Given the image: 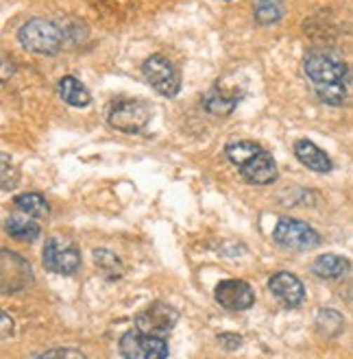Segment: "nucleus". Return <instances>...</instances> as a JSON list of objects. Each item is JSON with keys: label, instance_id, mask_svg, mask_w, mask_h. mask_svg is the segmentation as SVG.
<instances>
[{"label": "nucleus", "instance_id": "1", "mask_svg": "<svg viewBox=\"0 0 353 359\" xmlns=\"http://www.w3.org/2000/svg\"><path fill=\"white\" fill-rule=\"evenodd\" d=\"M18 39L29 53L35 55H57L64 44V35L61 29L44 18H31L29 22L22 25V29L18 31Z\"/></svg>", "mask_w": 353, "mask_h": 359}, {"label": "nucleus", "instance_id": "2", "mask_svg": "<svg viewBox=\"0 0 353 359\" xmlns=\"http://www.w3.org/2000/svg\"><path fill=\"white\" fill-rule=\"evenodd\" d=\"M153 116V104L140 98H129V100H120L109 109L107 122L112 129L120 133H138L144 126L151 122Z\"/></svg>", "mask_w": 353, "mask_h": 359}, {"label": "nucleus", "instance_id": "3", "mask_svg": "<svg viewBox=\"0 0 353 359\" xmlns=\"http://www.w3.org/2000/svg\"><path fill=\"white\" fill-rule=\"evenodd\" d=\"M142 74L149 86L166 98H173L181 90V76L171 59L164 55H151L142 63Z\"/></svg>", "mask_w": 353, "mask_h": 359}, {"label": "nucleus", "instance_id": "4", "mask_svg": "<svg viewBox=\"0 0 353 359\" xmlns=\"http://www.w3.org/2000/svg\"><path fill=\"white\" fill-rule=\"evenodd\" d=\"M118 351L127 359H164L171 353L168 344H166L161 335H151L140 329L124 333L120 337Z\"/></svg>", "mask_w": 353, "mask_h": 359}, {"label": "nucleus", "instance_id": "5", "mask_svg": "<svg viewBox=\"0 0 353 359\" xmlns=\"http://www.w3.org/2000/svg\"><path fill=\"white\" fill-rule=\"evenodd\" d=\"M273 240L290 250H312L321 244V236L317 231L295 218H279L273 231Z\"/></svg>", "mask_w": 353, "mask_h": 359}, {"label": "nucleus", "instance_id": "6", "mask_svg": "<svg viewBox=\"0 0 353 359\" xmlns=\"http://www.w3.org/2000/svg\"><path fill=\"white\" fill-rule=\"evenodd\" d=\"M303 72L312 83H336L345 81L349 74L347 63L327 50H314L309 53L303 61Z\"/></svg>", "mask_w": 353, "mask_h": 359}, {"label": "nucleus", "instance_id": "7", "mask_svg": "<svg viewBox=\"0 0 353 359\" xmlns=\"http://www.w3.org/2000/svg\"><path fill=\"white\" fill-rule=\"evenodd\" d=\"M44 268L55 274H74L81 268V252L79 248L66 238H51L44 246Z\"/></svg>", "mask_w": 353, "mask_h": 359}, {"label": "nucleus", "instance_id": "8", "mask_svg": "<svg viewBox=\"0 0 353 359\" xmlns=\"http://www.w3.org/2000/svg\"><path fill=\"white\" fill-rule=\"evenodd\" d=\"M179 323V311L168 303H151L135 316V329L151 335H168Z\"/></svg>", "mask_w": 353, "mask_h": 359}, {"label": "nucleus", "instance_id": "9", "mask_svg": "<svg viewBox=\"0 0 353 359\" xmlns=\"http://www.w3.org/2000/svg\"><path fill=\"white\" fill-rule=\"evenodd\" d=\"M214 299L220 307L229 311H244L248 307H253L255 294L246 281L242 279H227L220 281L214 290Z\"/></svg>", "mask_w": 353, "mask_h": 359}, {"label": "nucleus", "instance_id": "10", "mask_svg": "<svg viewBox=\"0 0 353 359\" xmlns=\"http://www.w3.org/2000/svg\"><path fill=\"white\" fill-rule=\"evenodd\" d=\"M268 290L273 292V297L286 305V307H297L305 299V287L299 277L290 272H277L268 279Z\"/></svg>", "mask_w": 353, "mask_h": 359}, {"label": "nucleus", "instance_id": "11", "mask_svg": "<svg viewBox=\"0 0 353 359\" xmlns=\"http://www.w3.org/2000/svg\"><path fill=\"white\" fill-rule=\"evenodd\" d=\"M238 170L244 177V181L253 183V185H268L277 179V163H275L273 155L266 153L264 149L255 157L248 159L246 163H242Z\"/></svg>", "mask_w": 353, "mask_h": 359}, {"label": "nucleus", "instance_id": "12", "mask_svg": "<svg viewBox=\"0 0 353 359\" xmlns=\"http://www.w3.org/2000/svg\"><path fill=\"white\" fill-rule=\"evenodd\" d=\"M295 157L305 168H309V170H314V172H329L331 168H334L329 155L323 149H319L314 142H309V140H299L295 144Z\"/></svg>", "mask_w": 353, "mask_h": 359}, {"label": "nucleus", "instance_id": "13", "mask_svg": "<svg viewBox=\"0 0 353 359\" xmlns=\"http://www.w3.org/2000/svg\"><path fill=\"white\" fill-rule=\"evenodd\" d=\"M57 94L66 104H70V107H79V109L88 107V104L92 102L88 88L74 76H61L57 83Z\"/></svg>", "mask_w": 353, "mask_h": 359}, {"label": "nucleus", "instance_id": "14", "mask_svg": "<svg viewBox=\"0 0 353 359\" xmlns=\"http://www.w3.org/2000/svg\"><path fill=\"white\" fill-rule=\"evenodd\" d=\"M351 270V262L336 252H327V255H319L312 264V272L321 279H340Z\"/></svg>", "mask_w": 353, "mask_h": 359}, {"label": "nucleus", "instance_id": "15", "mask_svg": "<svg viewBox=\"0 0 353 359\" xmlns=\"http://www.w3.org/2000/svg\"><path fill=\"white\" fill-rule=\"evenodd\" d=\"M5 231L18 242H35L41 233V229L35 220H31V216L27 214H13L5 220Z\"/></svg>", "mask_w": 353, "mask_h": 359}, {"label": "nucleus", "instance_id": "16", "mask_svg": "<svg viewBox=\"0 0 353 359\" xmlns=\"http://www.w3.org/2000/svg\"><path fill=\"white\" fill-rule=\"evenodd\" d=\"M15 203V209L20 214H27L31 218H46L51 214V207L46 203V198L37 194V192H25L13 198Z\"/></svg>", "mask_w": 353, "mask_h": 359}, {"label": "nucleus", "instance_id": "17", "mask_svg": "<svg viewBox=\"0 0 353 359\" xmlns=\"http://www.w3.org/2000/svg\"><path fill=\"white\" fill-rule=\"evenodd\" d=\"M286 3L284 0H258L255 3V20L262 27H271L284 18Z\"/></svg>", "mask_w": 353, "mask_h": 359}, {"label": "nucleus", "instance_id": "18", "mask_svg": "<svg viewBox=\"0 0 353 359\" xmlns=\"http://www.w3.org/2000/svg\"><path fill=\"white\" fill-rule=\"evenodd\" d=\"M236 104H238V98L227 96L225 92H218V90L210 92L203 100V107L210 116H229V114H234Z\"/></svg>", "mask_w": 353, "mask_h": 359}, {"label": "nucleus", "instance_id": "19", "mask_svg": "<svg viewBox=\"0 0 353 359\" xmlns=\"http://www.w3.org/2000/svg\"><path fill=\"white\" fill-rule=\"evenodd\" d=\"M317 96L321 98V102L331 104V107H338V104L345 102L347 98V86L345 81H336V83H314Z\"/></svg>", "mask_w": 353, "mask_h": 359}, {"label": "nucleus", "instance_id": "20", "mask_svg": "<svg viewBox=\"0 0 353 359\" xmlns=\"http://www.w3.org/2000/svg\"><path fill=\"white\" fill-rule=\"evenodd\" d=\"M317 329L325 337H336L345 329V318L334 309H323L317 316Z\"/></svg>", "mask_w": 353, "mask_h": 359}, {"label": "nucleus", "instance_id": "21", "mask_svg": "<svg viewBox=\"0 0 353 359\" xmlns=\"http://www.w3.org/2000/svg\"><path fill=\"white\" fill-rule=\"evenodd\" d=\"M260 151H262V146H260V144L244 140V142H234V144L227 146V149H225V155H227V159H229L234 165L240 168L242 163H246L251 157H255Z\"/></svg>", "mask_w": 353, "mask_h": 359}, {"label": "nucleus", "instance_id": "22", "mask_svg": "<svg viewBox=\"0 0 353 359\" xmlns=\"http://www.w3.org/2000/svg\"><path fill=\"white\" fill-rule=\"evenodd\" d=\"M94 264L102 270V274L109 279H120L122 277V262L118 259L116 252L107 250V248H96L94 250Z\"/></svg>", "mask_w": 353, "mask_h": 359}, {"label": "nucleus", "instance_id": "23", "mask_svg": "<svg viewBox=\"0 0 353 359\" xmlns=\"http://www.w3.org/2000/svg\"><path fill=\"white\" fill-rule=\"evenodd\" d=\"M3 262H7V264L11 266V272H9V270H3V279L11 274V281H9L7 285H3L5 292H18V290H22L27 283H31V270L18 272V270L13 268V266H15V252L3 250Z\"/></svg>", "mask_w": 353, "mask_h": 359}, {"label": "nucleus", "instance_id": "24", "mask_svg": "<svg viewBox=\"0 0 353 359\" xmlns=\"http://www.w3.org/2000/svg\"><path fill=\"white\" fill-rule=\"evenodd\" d=\"M18 179H20V175H18L15 168L9 163V155L5 153L3 155V189H5V192H9V189H13L18 185Z\"/></svg>", "mask_w": 353, "mask_h": 359}, {"label": "nucleus", "instance_id": "25", "mask_svg": "<svg viewBox=\"0 0 353 359\" xmlns=\"http://www.w3.org/2000/svg\"><path fill=\"white\" fill-rule=\"evenodd\" d=\"M218 344L227 351H234V348H240L242 344V337L236 335V333H220L218 335Z\"/></svg>", "mask_w": 353, "mask_h": 359}, {"label": "nucleus", "instance_id": "26", "mask_svg": "<svg viewBox=\"0 0 353 359\" xmlns=\"http://www.w3.org/2000/svg\"><path fill=\"white\" fill-rule=\"evenodd\" d=\"M41 359H46V357H76V359H83V353L81 351H70V348H57V351H46V353H41L39 355Z\"/></svg>", "mask_w": 353, "mask_h": 359}, {"label": "nucleus", "instance_id": "27", "mask_svg": "<svg viewBox=\"0 0 353 359\" xmlns=\"http://www.w3.org/2000/svg\"><path fill=\"white\" fill-rule=\"evenodd\" d=\"M9 72L13 74V61H9L7 55H3V81L9 79Z\"/></svg>", "mask_w": 353, "mask_h": 359}, {"label": "nucleus", "instance_id": "28", "mask_svg": "<svg viewBox=\"0 0 353 359\" xmlns=\"http://www.w3.org/2000/svg\"><path fill=\"white\" fill-rule=\"evenodd\" d=\"M11 331H13V320H9V316L3 313V337L5 340L11 335Z\"/></svg>", "mask_w": 353, "mask_h": 359}]
</instances>
